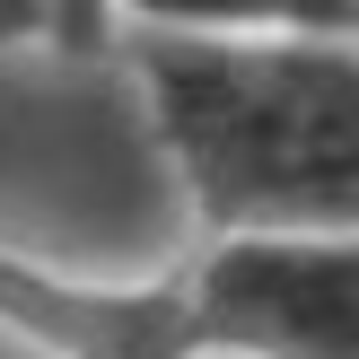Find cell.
Listing matches in <instances>:
<instances>
[{
  "label": "cell",
  "mask_w": 359,
  "mask_h": 359,
  "mask_svg": "<svg viewBox=\"0 0 359 359\" xmlns=\"http://www.w3.org/2000/svg\"><path fill=\"white\" fill-rule=\"evenodd\" d=\"M140 105L210 237H342L359 228V44L132 35Z\"/></svg>",
  "instance_id": "1"
},
{
  "label": "cell",
  "mask_w": 359,
  "mask_h": 359,
  "mask_svg": "<svg viewBox=\"0 0 359 359\" xmlns=\"http://www.w3.org/2000/svg\"><path fill=\"white\" fill-rule=\"evenodd\" d=\"M184 359H359V228L210 237L175 280Z\"/></svg>",
  "instance_id": "2"
},
{
  "label": "cell",
  "mask_w": 359,
  "mask_h": 359,
  "mask_svg": "<svg viewBox=\"0 0 359 359\" xmlns=\"http://www.w3.org/2000/svg\"><path fill=\"white\" fill-rule=\"evenodd\" d=\"M132 35H193V44H255V35H333L359 44V0H97Z\"/></svg>",
  "instance_id": "3"
},
{
  "label": "cell",
  "mask_w": 359,
  "mask_h": 359,
  "mask_svg": "<svg viewBox=\"0 0 359 359\" xmlns=\"http://www.w3.org/2000/svg\"><path fill=\"white\" fill-rule=\"evenodd\" d=\"M70 9H97V0H0V44H44V35H70Z\"/></svg>",
  "instance_id": "4"
}]
</instances>
